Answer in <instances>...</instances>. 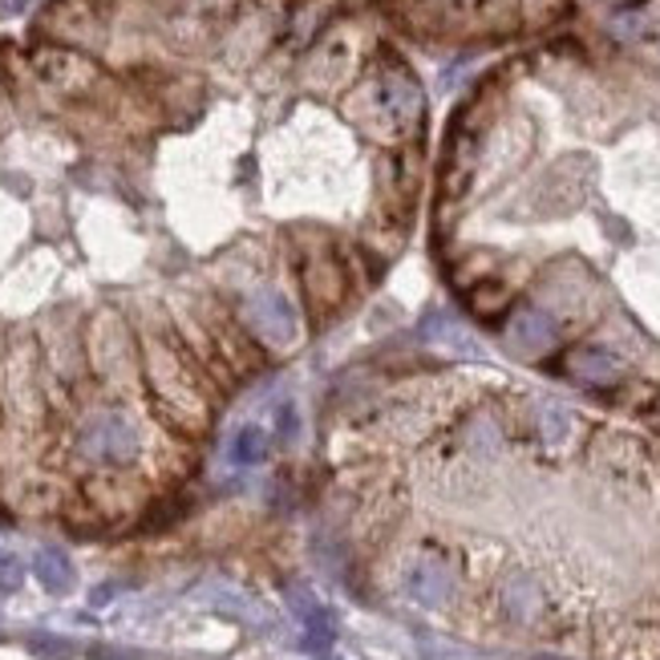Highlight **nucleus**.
Here are the masks:
<instances>
[{
	"instance_id": "nucleus-1",
	"label": "nucleus",
	"mask_w": 660,
	"mask_h": 660,
	"mask_svg": "<svg viewBox=\"0 0 660 660\" xmlns=\"http://www.w3.org/2000/svg\"><path fill=\"white\" fill-rule=\"evenodd\" d=\"M146 378H151V390L163 401V410L178 413L183 430L207 425L212 410H207L199 373L187 365V357L178 353L171 341H146Z\"/></svg>"
},
{
	"instance_id": "nucleus-2",
	"label": "nucleus",
	"mask_w": 660,
	"mask_h": 660,
	"mask_svg": "<svg viewBox=\"0 0 660 660\" xmlns=\"http://www.w3.org/2000/svg\"><path fill=\"white\" fill-rule=\"evenodd\" d=\"M365 97L381 134H401L422 122V110H425L422 85H417V78H413L405 65H398V61H390L385 70L373 73V82L365 85Z\"/></svg>"
},
{
	"instance_id": "nucleus-3",
	"label": "nucleus",
	"mask_w": 660,
	"mask_h": 660,
	"mask_svg": "<svg viewBox=\"0 0 660 660\" xmlns=\"http://www.w3.org/2000/svg\"><path fill=\"white\" fill-rule=\"evenodd\" d=\"M78 450L97 466H131L142 450V434L122 410H97L78 430Z\"/></svg>"
},
{
	"instance_id": "nucleus-4",
	"label": "nucleus",
	"mask_w": 660,
	"mask_h": 660,
	"mask_svg": "<svg viewBox=\"0 0 660 660\" xmlns=\"http://www.w3.org/2000/svg\"><path fill=\"white\" fill-rule=\"evenodd\" d=\"M401 588L422 608H446L458 591V571L450 567L442 551H413L405 559V571H401Z\"/></svg>"
},
{
	"instance_id": "nucleus-5",
	"label": "nucleus",
	"mask_w": 660,
	"mask_h": 660,
	"mask_svg": "<svg viewBox=\"0 0 660 660\" xmlns=\"http://www.w3.org/2000/svg\"><path fill=\"white\" fill-rule=\"evenodd\" d=\"M244 324L256 332V341L268 344V349H292L296 332H300V320H296L288 296L276 292V288H256V292L244 300Z\"/></svg>"
},
{
	"instance_id": "nucleus-6",
	"label": "nucleus",
	"mask_w": 660,
	"mask_h": 660,
	"mask_svg": "<svg viewBox=\"0 0 660 660\" xmlns=\"http://www.w3.org/2000/svg\"><path fill=\"white\" fill-rule=\"evenodd\" d=\"M503 341L515 357L523 361H539L555 349L559 341V329H555V317L539 305H519L507 317V329H503Z\"/></svg>"
},
{
	"instance_id": "nucleus-7",
	"label": "nucleus",
	"mask_w": 660,
	"mask_h": 660,
	"mask_svg": "<svg viewBox=\"0 0 660 660\" xmlns=\"http://www.w3.org/2000/svg\"><path fill=\"white\" fill-rule=\"evenodd\" d=\"M567 378L584 390H612L625 381V361L608 349H571L567 353Z\"/></svg>"
},
{
	"instance_id": "nucleus-8",
	"label": "nucleus",
	"mask_w": 660,
	"mask_h": 660,
	"mask_svg": "<svg viewBox=\"0 0 660 660\" xmlns=\"http://www.w3.org/2000/svg\"><path fill=\"white\" fill-rule=\"evenodd\" d=\"M498 604H503V616H507L511 625H535L543 616V588L539 579L530 576V571H515V576H507V584H503V591H498Z\"/></svg>"
},
{
	"instance_id": "nucleus-9",
	"label": "nucleus",
	"mask_w": 660,
	"mask_h": 660,
	"mask_svg": "<svg viewBox=\"0 0 660 660\" xmlns=\"http://www.w3.org/2000/svg\"><path fill=\"white\" fill-rule=\"evenodd\" d=\"M422 341L434 344V349H442V353H450V357L483 353V349H478V337H474L458 317H450V312H430V317L422 320Z\"/></svg>"
},
{
	"instance_id": "nucleus-10",
	"label": "nucleus",
	"mask_w": 660,
	"mask_h": 660,
	"mask_svg": "<svg viewBox=\"0 0 660 660\" xmlns=\"http://www.w3.org/2000/svg\"><path fill=\"white\" fill-rule=\"evenodd\" d=\"M608 33L620 41V45L632 49H660V9H620L616 17H608Z\"/></svg>"
},
{
	"instance_id": "nucleus-11",
	"label": "nucleus",
	"mask_w": 660,
	"mask_h": 660,
	"mask_svg": "<svg viewBox=\"0 0 660 660\" xmlns=\"http://www.w3.org/2000/svg\"><path fill=\"white\" fill-rule=\"evenodd\" d=\"M37 70L45 73V78L58 85V90H82V85L94 78L90 61L73 58V53H61V49H49V53H41V58H37Z\"/></svg>"
},
{
	"instance_id": "nucleus-12",
	"label": "nucleus",
	"mask_w": 660,
	"mask_h": 660,
	"mask_svg": "<svg viewBox=\"0 0 660 660\" xmlns=\"http://www.w3.org/2000/svg\"><path fill=\"white\" fill-rule=\"evenodd\" d=\"M535 425H539V437L551 450H564L571 437H576V413L567 410L564 401L543 398L539 410H535Z\"/></svg>"
},
{
	"instance_id": "nucleus-13",
	"label": "nucleus",
	"mask_w": 660,
	"mask_h": 660,
	"mask_svg": "<svg viewBox=\"0 0 660 660\" xmlns=\"http://www.w3.org/2000/svg\"><path fill=\"white\" fill-rule=\"evenodd\" d=\"M305 283H308V300L317 308H324V312H332V308L344 300V271L332 260L312 264V268L305 271Z\"/></svg>"
},
{
	"instance_id": "nucleus-14",
	"label": "nucleus",
	"mask_w": 660,
	"mask_h": 660,
	"mask_svg": "<svg viewBox=\"0 0 660 660\" xmlns=\"http://www.w3.org/2000/svg\"><path fill=\"white\" fill-rule=\"evenodd\" d=\"M33 571H37V579H41V588L53 591V596H65V591L73 588V579H78L73 576L70 555L61 551V547H41L33 559Z\"/></svg>"
},
{
	"instance_id": "nucleus-15",
	"label": "nucleus",
	"mask_w": 660,
	"mask_h": 660,
	"mask_svg": "<svg viewBox=\"0 0 660 660\" xmlns=\"http://www.w3.org/2000/svg\"><path fill=\"white\" fill-rule=\"evenodd\" d=\"M498 446H503V430L491 413H474V422L466 425V450L478 454V458H495Z\"/></svg>"
},
{
	"instance_id": "nucleus-16",
	"label": "nucleus",
	"mask_w": 660,
	"mask_h": 660,
	"mask_svg": "<svg viewBox=\"0 0 660 660\" xmlns=\"http://www.w3.org/2000/svg\"><path fill=\"white\" fill-rule=\"evenodd\" d=\"M231 462L236 466H260L268 458V434H264L260 425H244L236 437H231Z\"/></svg>"
},
{
	"instance_id": "nucleus-17",
	"label": "nucleus",
	"mask_w": 660,
	"mask_h": 660,
	"mask_svg": "<svg viewBox=\"0 0 660 660\" xmlns=\"http://www.w3.org/2000/svg\"><path fill=\"white\" fill-rule=\"evenodd\" d=\"M24 579V567L17 555H0V591H17Z\"/></svg>"
},
{
	"instance_id": "nucleus-18",
	"label": "nucleus",
	"mask_w": 660,
	"mask_h": 660,
	"mask_svg": "<svg viewBox=\"0 0 660 660\" xmlns=\"http://www.w3.org/2000/svg\"><path fill=\"white\" fill-rule=\"evenodd\" d=\"M296 405H280V413H276V434H280V442H292L296 437Z\"/></svg>"
},
{
	"instance_id": "nucleus-19",
	"label": "nucleus",
	"mask_w": 660,
	"mask_h": 660,
	"mask_svg": "<svg viewBox=\"0 0 660 660\" xmlns=\"http://www.w3.org/2000/svg\"><path fill=\"white\" fill-rule=\"evenodd\" d=\"M24 4H29V0H0V17H17Z\"/></svg>"
}]
</instances>
